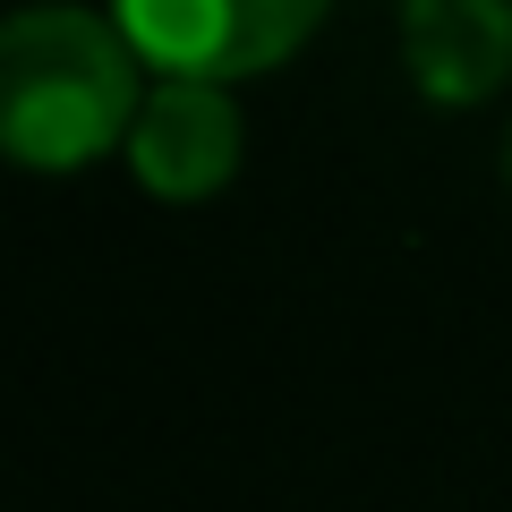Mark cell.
<instances>
[{
  "label": "cell",
  "instance_id": "obj_1",
  "mask_svg": "<svg viewBox=\"0 0 512 512\" xmlns=\"http://www.w3.org/2000/svg\"><path fill=\"white\" fill-rule=\"evenodd\" d=\"M146 103V52L111 9L26 0L0 35V146L18 171H86L128 146Z\"/></svg>",
  "mask_w": 512,
  "mask_h": 512
},
{
  "label": "cell",
  "instance_id": "obj_2",
  "mask_svg": "<svg viewBox=\"0 0 512 512\" xmlns=\"http://www.w3.org/2000/svg\"><path fill=\"white\" fill-rule=\"evenodd\" d=\"M333 0H111L154 77H265L325 26Z\"/></svg>",
  "mask_w": 512,
  "mask_h": 512
},
{
  "label": "cell",
  "instance_id": "obj_3",
  "mask_svg": "<svg viewBox=\"0 0 512 512\" xmlns=\"http://www.w3.org/2000/svg\"><path fill=\"white\" fill-rule=\"evenodd\" d=\"M239 154H248V120H239V94L222 77H154L137 128H128L120 163L137 171V188L163 205H197L214 188H231Z\"/></svg>",
  "mask_w": 512,
  "mask_h": 512
},
{
  "label": "cell",
  "instance_id": "obj_4",
  "mask_svg": "<svg viewBox=\"0 0 512 512\" xmlns=\"http://www.w3.org/2000/svg\"><path fill=\"white\" fill-rule=\"evenodd\" d=\"M402 69L444 111L495 103L512 86V0H402Z\"/></svg>",
  "mask_w": 512,
  "mask_h": 512
},
{
  "label": "cell",
  "instance_id": "obj_5",
  "mask_svg": "<svg viewBox=\"0 0 512 512\" xmlns=\"http://www.w3.org/2000/svg\"><path fill=\"white\" fill-rule=\"evenodd\" d=\"M504 180H512V128H504Z\"/></svg>",
  "mask_w": 512,
  "mask_h": 512
}]
</instances>
